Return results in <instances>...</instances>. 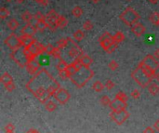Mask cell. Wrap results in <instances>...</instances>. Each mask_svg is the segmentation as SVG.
I'll return each mask as SVG.
<instances>
[{
    "label": "cell",
    "instance_id": "26",
    "mask_svg": "<svg viewBox=\"0 0 159 133\" xmlns=\"http://www.w3.org/2000/svg\"><path fill=\"white\" fill-rule=\"evenodd\" d=\"M83 29L85 31H91L93 29V24L90 21H86L83 24Z\"/></svg>",
    "mask_w": 159,
    "mask_h": 133
},
{
    "label": "cell",
    "instance_id": "42",
    "mask_svg": "<svg viewBox=\"0 0 159 133\" xmlns=\"http://www.w3.org/2000/svg\"><path fill=\"white\" fill-rule=\"evenodd\" d=\"M154 77L156 78V80H157V81H159V73L155 74V76H154Z\"/></svg>",
    "mask_w": 159,
    "mask_h": 133
},
{
    "label": "cell",
    "instance_id": "15",
    "mask_svg": "<svg viewBox=\"0 0 159 133\" xmlns=\"http://www.w3.org/2000/svg\"><path fill=\"white\" fill-rule=\"evenodd\" d=\"M72 14L73 17L76 18H80L83 14V9L79 7V6H76L72 9Z\"/></svg>",
    "mask_w": 159,
    "mask_h": 133
},
{
    "label": "cell",
    "instance_id": "16",
    "mask_svg": "<svg viewBox=\"0 0 159 133\" xmlns=\"http://www.w3.org/2000/svg\"><path fill=\"white\" fill-rule=\"evenodd\" d=\"M81 60V62L84 66H87V67H89V66L92 63V59L88 56V55H83V56L80 58Z\"/></svg>",
    "mask_w": 159,
    "mask_h": 133
},
{
    "label": "cell",
    "instance_id": "7",
    "mask_svg": "<svg viewBox=\"0 0 159 133\" xmlns=\"http://www.w3.org/2000/svg\"><path fill=\"white\" fill-rule=\"evenodd\" d=\"M131 31H132V33L136 36L140 37L146 32V28H145V26L142 24L137 23L133 26H131Z\"/></svg>",
    "mask_w": 159,
    "mask_h": 133
},
{
    "label": "cell",
    "instance_id": "4",
    "mask_svg": "<svg viewBox=\"0 0 159 133\" xmlns=\"http://www.w3.org/2000/svg\"><path fill=\"white\" fill-rule=\"evenodd\" d=\"M5 44L13 51L18 50L20 47H22V43H20V37L16 34H10L5 39Z\"/></svg>",
    "mask_w": 159,
    "mask_h": 133
},
{
    "label": "cell",
    "instance_id": "18",
    "mask_svg": "<svg viewBox=\"0 0 159 133\" xmlns=\"http://www.w3.org/2000/svg\"><path fill=\"white\" fill-rule=\"evenodd\" d=\"M114 41L117 43V44L121 43L125 39V35L123 34L121 31H118V32H116L115 34L114 35Z\"/></svg>",
    "mask_w": 159,
    "mask_h": 133
},
{
    "label": "cell",
    "instance_id": "30",
    "mask_svg": "<svg viewBox=\"0 0 159 133\" xmlns=\"http://www.w3.org/2000/svg\"><path fill=\"white\" fill-rule=\"evenodd\" d=\"M117 67H118V63L116 62L115 61H112V62L109 63V68H110L112 71L116 70V69H117Z\"/></svg>",
    "mask_w": 159,
    "mask_h": 133
},
{
    "label": "cell",
    "instance_id": "41",
    "mask_svg": "<svg viewBox=\"0 0 159 133\" xmlns=\"http://www.w3.org/2000/svg\"><path fill=\"white\" fill-rule=\"evenodd\" d=\"M92 1V3H94V4H97V3H99L101 0H91Z\"/></svg>",
    "mask_w": 159,
    "mask_h": 133
},
{
    "label": "cell",
    "instance_id": "36",
    "mask_svg": "<svg viewBox=\"0 0 159 133\" xmlns=\"http://www.w3.org/2000/svg\"><path fill=\"white\" fill-rule=\"evenodd\" d=\"M37 3H39L42 6H48V0H35Z\"/></svg>",
    "mask_w": 159,
    "mask_h": 133
},
{
    "label": "cell",
    "instance_id": "33",
    "mask_svg": "<svg viewBox=\"0 0 159 133\" xmlns=\"http://www.w3.org/2000/svg\"><path fill=\"white\" fill-rule=\"evenodd\" d=\"M55 108H56V104H55V103H53L52 101H50V102L48 103V104H47V109H48V110L52 111V110H54Z\"/></svg>",
    "mask_w": 159,
    "mask_h": 133
},
{
    "label": "cell",
    "instance_id": "12",
    "mask_svg": "<svg viewBox=\"0 0 159 133\" xmlns=\"http://www.w3.org/2000/svg\"><path fill=\"white\" fill-rule=\"evenodd\" d=\"M57 24H58V27H59V28L62 29V28H64V27L67 26L68 21H67V19H66L65 17H63V16L60 15L59 18H58V20H57Z\"/></svg>",
    "mask_w": 159,
    "mask_h": 133
},
{
    "label": "cell",
    "instance_id": "37",
    "mask_svg": "<svg viewBox=\"0 0 159 133\" xmlns=\"http://www.w3.org/2000/svg\"><path fill=\"white\" fill-rule=\"evenodd\" d=\"M6 88L8 90V91H12L14 88H15V86H14V84L13 83H11V84H8V85H7L6 86Z\"/></svg>",
    "mask_w": 159,
    "mask_h": 133
},
{
    "label": "cell",
    "instance_id": "20",
    "mask_svg": "<svg viewBox=\"0 0 159 133\" xmlns=\"http://www.w3.org/2000/svg\"><path fill=\"white\" fill-rule=\"evenodd\" d=\"M39 56H40V59H38L37 61H38L40 66H44V65L46 66L49 63V59L48 56H45V55H43V54L39 55Z\"/></svg>",
    "mask_w": 159,
    "mask_h": 133
},
{
    "label": "cell",
    "instance_id": "35",
    "mask_svg": "<svg viewBox=\"0 0 159 133\" xmlns=\"http://www.w3.org/2000/svg\"><path fill=\"white\" fill-rule=\"evenodd\" d=\"M105 87H106V88H108V90H112V88L114 87V84L113 81L108 80L107 82H106V84H105Z\"/></svg>",
    "mask_w": 159,
    "mask_h": 133
},
{
    "label": "cell",
    "instance_id": "43",
    "mask_svg": "<svg viewBox=\"0 0 159 133\" xmlns=\"http://www.w3.org/2000/svg\"><path fill=\"white\" fill-rule=\"evenodd\" d=\"M15 1L17 3H23V2H24V0H15Z\"/></svg>",
    "mask_w": 159,
    "mask_h": 133
},
{
    "label": "cell",
    "instance_id": "23",
    "mask_svg": "<svg viewBox=\"0 0 159 133\" xmlns=\"http://www.w3.org/2000/svg\"><path fill=\"white\" fill-rule=\"evenodd\" d=\"M148 90H149V92L153 95H155L159 92V86L156 85V84H152L149 87H148Z\"/></svg>",
    "mask_w": 159,
    "mask_h": 133
},
{
    "label": "cell",
    "instance_id": "13",
    "mask_svg": "<svg viewBox=\"0 0 159 133\" xmlns=\"http://www.w3.org/2000/svg\"><path fill=\"white\" fill-rule=\"evenodd\" d=\"M12 81H13V80H12V77L10 76V74H8V73L4 74L1 76V82H2L5 86H7V85H8V84H11Z\"/></svg>",
    "mask_w": 159,
    "mask_h": 133
},
{
    "label": "cell",
    "instance_id": "11",
    "mask_svg": "<svg viewBox=\"0 0 159 133\" xmlns=\"http://www.w3.org/2000/svg\"><path fill=\"white\" fill-rule=\"evenodd\" d=\"M35 26H36V28L37 29V31L43 32L46 28H48V24H47L46 19H45V20H42V21H36V24H35Z\"/></svg>",
    "mask_w": 159,
    "mask_h": 133
},
{
    "label": "cell",
    "instance_id": "5",
    "mask_svg": "<svg viewBox=\"0 0 159 133\" xmlns=\"http://www.w3.org/2000/svg\"><path fill=\"white\" fill-rule=\"evenodd\" d=\"M54 96H55V98H56L57 101L60 102L61 103H66L68 100H69V98H70L69 93H68L66 90H63V88H59V90L55 92Z\"/></svg>",
    "mask_w": 159,
    "mask_h": 133
},
{
    "label": "cell",
    "instance_id": "32",
    "mask_svg": "<svg viewBox=\"0 0 159 133\" xmlns=\"http://www.w3.org/2000/svg\"><path fill=\"white\" fill-rule=\"evenodd\" d=\"M101 104H103V105H107V104L110 103V100H109V98H108L107 96H103V97L101 99Z\"/></svg>",
    "mask_w": 159,
    "mask_h": 133
},
{
    "label": "cell",
    "instance_id": "6",
    "mask_svg": "<svg viewBox=\"0 0 159 133\" xmlns=\"http://www.w3.org/2000/svg\"><path fill=\"white\" fill-rule=\"evenodd\" d=\"M37 32V29L36 28V26L32 24H27L24 27H23V29L20 30V34L22 35H26V36H34Z\"/></svg>",
    "mask_w": 159,
    "mask_h": 133
},
{
    "label": "cell",
    "instance_id": "27",
    "mask_svg": "<svg viewBox=\"0 0 159 133\" xmlns=\"http://www.w3.org/2000/svg\"><path fill=\"white\" fill-rule=\"evenodd\" d=\"M34 19L36 20V21H42V20H45V19H46V15H44L41 11H37V12L34 15Z\"/></svg>",
    "mask_w": 159,
    "mask_h": 133
},
{
    "label": "cell",
    "instance_id": "9",
    "mask_svg": "<svg viewBox=\"0 0 159 133\" xmlns=\"http://www.w3.org/2000/svg\"><path fill=\"white\" fill-rule=\"evenodd\" d=\"M20 43H22V46L27 47L29 45H32V44H34L36 41H37L36 38H34V36H26V35H22L20 36Z\"/></svg>",
    "mask_w": 159,
    "mask_h": 133
},
{
    "label": "cell",
    "instance_id": "40",
    "mask_svg": "<svg viewBox=\"0 0 159 133\" xmlns=\"http://www.w3.org/2000/svg\"><path fill=\"white\" fill-rule=\"evenodd\" d=\"M145 133H154V132H153V130L151 128H147L146 131H145Z\"/></svg>",
    "mask_w": 159,
    "mask_h": 133
},
{
    "label": "cell",
    "instance_id": "45",
    "mask_svg": "<svg viewBox=\"0 0 159 133\" xmlns=\"http://www.w3.org/2000/svg\"><path fill=\"white\" fill-rule=\"evenodd\" d=\"M128 1H131V0H128Z\"/></svg>",
    "mask_w": 159,
    "mask_h": 133
},
{
    "label": "cell",
    "instance_id": "28",
    "mask_svg": "<svg viewBox=\"0 0 159 133\" xmlns=\"http://www.w3.org/2000/svg\"><path fill=\"white\" fill-rule=\"evenodd\" d=\"M52 56L56 58V59H59L61 57V49L60 48H54L53 49V52H52Z\"/></svg>",
    "mask_w": 159,
    "mask_h": 133
},
{
    "label": "cell",
    "instance_id": "21",
    "mask_svg": "<svg viewBox=\"0 0 159 133\" xmlns=\"http://www.w3.org/2000/svg\"><path fill=\"white\" fill-rule=\"evenodd\" d=\"M69 43H70V41H69L68 37L67 38H62V39H61L57 42V47L60 48V49H63V48H65Z\"/></svg>",
    "mask_w": 159,
    "mask_h": 133
},
{
    "label": "cell",
    "instance_id": "29",
    "mask_svg": "<svg viewBox=\"0 0 159 133\" xmlns=\"http://www.w3.org/2000/svg\"><path fill=\"white\" fill-rule=\"evenodd\" d=\"M53 49H54V48L52 47L51 44H48V45L46 46V48H45V53L47 55H52Z\"/></svg>",
    "mask_w": 159,
    "mask_h": 133
},
{
    "label": "cell",
    "instance_id": "14",
    "mask_svg": "<svg viewBox=\"0 0 159 133\" xmlns=\"http://www.w3.org/2000/svg\"><path fill=\"white\" fill-rule=\"evenodd\" d=\"M34 19V16L31 14L30 11H28V10H26V11H24L23 14H22V20L23 21H25V23L27 24H30L31 21Z\"/></svg>",
    "mask_w": 159,
    "mask_h": 133
},
{
    "label": "cell",
    "instance_id": "1",
    "mask_svg": "<svg viewBox=\"0 0 159 133\" xmlns=\"http://www.w3.org/2000/svg\"><path fill=\"white\" fill-rule=\"evenodd\" d=\"M119 18L126 25L131 27L135 24L138 23V21L140 20L141 16L139 15V13H138L134 8H132L131 7H128L119 15Z\"/></svg>",
    "mask_w": 159,
    "mask_h": 133
},
{
    "label": "cell",
    "instance_id": "38",
    "mask_svg": "<svg viewBox=\"0 0 159 133\" xmlns=\"http://www.w3.org/2000/svg\"><path fill=\"white\" fill-rule=\"evenodd\" d=\"M154 56L155 59H159V49H155L154 52Z\"/></svg>",
    "mask_w": 159,
    "mask_h": 133
},
{
    "label": "cell",
    "instance_id": "39",
    "mask_svg": "<svg viewBox=\"0 0 159 133\" xmlns=\"http://www.w3.org/2000/svg\"><path fill=\"white\" fill-rule=\"evenodd\" d=\"M149 2H151L152 4H156L158 2V0H148Z\"/></svg>",
    "mask_w": 159,
    "mask_h": 133
},
{
    "label": "cell",
    "instance_id": "8",
    "mask_svg": "<svg viewBox=\"0 0 159 133\" xmlns=\"http://www.w3.org/2000/svg\"><path fill=\"white\" fill-rule=\"evenodd\" d=\"M69 55H70V57H72V58L78 59V58L82 57L83 50L79 48V46L77 45L76 43H75V44H73L72 49L69 50Z\"/></svg>",
    "mask_w": 159,
    "mask_h": 133
},
{
    "label": "cell",
    "instance_id": "34",
    "mask_svg": "<svg viewBox=\"0 0 159 133\" xmlns=\"http://www.w3.org/2000/svg\"><path fill=\"white\" fill-rule=\"evenodd\" d=\"M140 96H141V93L138 90H134V91L131 92V97L134 98V99H138Z\"/></svg>",
    "mask_w": 159,
    "mask_h": 133
},
{
    "label": "cell",
    "instance_id": "44",
    "mask_svg": "<svg viewBox=\"0 0 159 133\" xmlns=\"http://www.w3.org/2000/svg\"><path fill=\"white\" fill-rule=\"evenodd\" d=\"M8 1H11V0H8Z\"/></svg>",
    "mask_w": 159,
    "mask_h": 133
},
{
    "label": "cell",
    "instance_id": "22",
    "mask_svg": "<svg viewBox=\"0 0 159 133\" xmlns=\"http://www.w3.org/2000/svg\"><path fill=\"white\" fill-rule=\"evenodd\" d=\"M9 14H10L9 10L8 8H6L5 7L0 8V18H1L2 20H5L6 18H8L9 16Z\"/></svg>",
    "mask_w": 159,
    "mask_h": 133
},
{
    "label": "cell",
    "instance_id": "24",
    "mask_svg": "<svg viewBox=\"0 0 159 133\" xmlns=\"http://www.w3.org/2000/svg\"><path fill=\"white\" fill-rule=\"evenodd\" d=\"M57 68L59 69V71H63V70H67L68 69V65L67 63L63 61V60H60L58 65H57Z\"/></svg>",
    "mask_w": 159,
    "mask_h": 133
},
{
    "label": "cell",
    "instance_id": "3",
    "mask_svg": "<svg viewBox=\"0 0 159 133\" xmlns=\"http://www.w3.org/2000/svg\"><path fill=\"white\" fill-rule=\"evenodd\" d=\"M132 77L137 81V83L141 85L142 87H146L148 84L151 82V78L147 75V74L144 72L142 66L139 65L138 67L132 74Z\"/></svg>",
    "mask_w": 159,
    "mask_h": 133
},
{
    "label": "cell",
    "instance_id": "19",
    "mask_svg": "<svg viewBox=\"0 0 159 133\" xmlns=\"http://www.w3.org/2000/svg\"><path fill=\"white\" fill-rule=\"evenodd\" d=\"M73 37L76 41H81L85 37V34H84V32L82 30H77L76 32H75L73 34Z\"/></svg>",
    "mask_w": 159,
    "mask_h": 133
},
{
    "label": "cell",
    "instance_id": "25",
    "mask_svg": "<svg viewBox=\"0 0 159 133\" xmlns=\"http://www.w3.org/2000/svg\"><path fill=\"white\" fill-rule=\"evenodd\" d=\"M103 85L101 83V81H97V82H95L94 84H93V90H95V91H97V92H101V91H102V90H103Z\"/></svg>",
    "mask_w": 159,
    "mask_h": 133
},
{
    "label": "cell",
    "instance_id": "17",
    "mask_svg": "<svg viewBox=\"0 0 159 133\" xmlns=\"http://www.w3.org/2000/svg\"><path fill=\"white\" fill-rule=\"evenodd\" d=\"M150 21L155 26H159V13L158 12H154L150 16Z\"/></svg>",
    "mask_w": 159,
    "mask_h": 133
},
{
    "label": "cell",
    "instance_id": "31",
    "mask_svg": "<svg viewBox=\"0 0 159 133\" xmlns=\"http://www.w3.org/2000/svg\"><path fill=\"white\" fill-rule=\"evenodd\" d=\"M116 99L120 100V101H123V102H126V95L123 92H119L116 94Z\"/></svg>",
    "mask_w": 159,
    "mask_h": 133
},
{
    "label": "cell",
    "instance_id": "10",
    "mask_svg": "<svg viewBox=\"0 0 159 133\" xmlns=\"http://www.w3.org/2000/svg\"><path fill=\"white\" fill-rule=\"evenodd\" d=\"M8 27L11 30V31H15V30H17L18 28H19V26H20V23L19 21L15 19V18H13V19H11V20H9L8 21Z\"/></svg>",
    "mask_w": 159,
    "mask_h": 133
},
{
    "label": "cell",
    "instance_id": "2",
    "mask_svg": "<svg viewBox=\"0 0 159 133\" xmlns=\"http://www.w3.org/2000/svg\"><path fill=\"white\" fill-rule=\"evenodd\" d=\"M100 44L101 48L107 52V53H112L114 51V49L117 47V43H116L114 39V36H112L110 33L105 32L101 35V36L99 39Z\"/></svg>",
    "mask_w": 159,
    "mask_h": 133
}]
</instances>
